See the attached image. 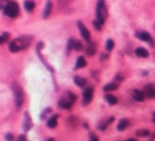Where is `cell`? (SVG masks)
Segmentation results:
<instances>
[{"mask_svg":"<svg viewBox=\"0 0 155 141\" xmlns=\"http://www.w3.org/2000/svg\"><path fill=\"white\" fill-rule=\"evenodd\" d=\"M30 41H31V37H27V36H22V37H19L17 38L16 40L12 41L10 43V51L12 53H16V52H19L21 49H24L29 47L30 44Z\"/></svg>","mask_w":155,"mask_h":141,"instance_id":"6da1fadb","label":"cell"},{"mask_svg":"<svg viewBox=\"0 0 155 141\" xmlns=\"http://www.w3.org/2000/svg\"><path fill=\"white\" fill-rule=\"evenodd\" d=\"M12 90L14 94V101L17 109H20L23 104V91L17 82L12 83Z\"/></svg>","mask_w":155,"mask_h":141,"instance_id":"7a4b0ae2","label":"cell"},{"mask_svg":"<svg viewBox=\"0 0 155 141\" xmlns=\"http://www.w3.org/2000/svg\"><path fill=\"white\" fill-rule=\"evenodd\" d=\"M107 17H108V9L106 7L105 0H98L96 5V20L103 24Z\"/></svg>","mask_w":155,"mask_h":141,"instance_id":"3957f363","label":"cell"},{"mask_svg":"<svg viewBox=\"0 0 155 141\" xmlns=\"http://www.w3.org/2000/svg\"><path fill=\"white\" fill-rule=\"evenodd\" d=\"M75 101H76V96L72 92H67V96L61 98L59 100L58 104L60 108L65 109V110H70L72 108V105L75 103Z\"/></svg>","mask_w":155,"mask_h":141,"instance_id":"277c9868","label":"cell"},{"mask_svg":"<svg viewBox=\"0 0 155 141\" xmlns=\"http://www.w3.org/2000/svg\"><path fill=\"white\" fill-rule=\"evenodd\" d=\"M3 10H4V13L11 18H16L19 15V5L15 1H10Z\"/></svg>","mask_w":155,"mask_h":141,"instance_id":"5b68a950","label":"cell"},{"mask_svg":"<svg viewBox=\"0 0 155 141\" xmlns=\"http://www.w3.org/2000/svg\"><path fill=\"white\" fill-rule=\"evenodd\" d=\"M77 25H78V29H79V31H80V35L82 36V38L85 39V41L90 42L91 34H90V32H89V30L85 27V24H83L81 21H78V22H77Z\"/></svg>","mask_w":155,"mask_h":141,"instance_id":"8992f818","label":"cell"},{"mask_svg":"<svg viewBox=\"0 0 155 141\" xmlns=\"http://www.w3.org/2000/svg\"><path fill=\"white\" fill-rule=\"evenodd\" d=\"M93 94H94V90H93V87L89 86L87 87L85 91H83V105H87L92 101L93 99Z\"/></svg>","mask_w":155,"mask_h":141,"instance_id":"52a82bcc","label":"cell"},{"mask_svg":"<svg viewBox=\"0 0 155 141\" xmlns=\"http://www.w3.org/2000/svg\"><path fill=\"white\" fill-rule=\"evenodd\" d=\"M144 93L148 98H155V87L153 84H147L144 89Z\"/></svg>","mask_w":155,"mask_h":141,"instance_id":"ba28073f","label":"cell"},{"mask_svg":"<svg viewBox=\"0 0 155 141\" xmlns=\"http://www.w3.org/2000/svg\"><path fill=\"white\" fill-rule=\"evenodd\" d=\"M136 37H137V38H139L140 40L146 41V42L151 43V45H152V43H153L152 37H151L150 34L147 33V32H140V33H137V34H136Z\"/></svg>","mask_w":155,"mask_h":141,"instance_id":"9c48e42d","label":"cell"},{"mask_svg":"<svg viewBox=\"0 0 155 141\" xmlns=\"http://www.w3.org/2000/svg\"><path fill=\"white\" fill-rule=\"evenodd\" d=\"M145 97H146V95H145V93L142 92V91H138V90L132 91V98L134 99L135 101L142 102V101L145 100Z\"/></svg>","mask_w":155,"mask_h":141,"instance_id":"30bf717a","label":"cell"},{"mask_svg":"<svg viewBox=\"0 0 155 141\" xmlns=\"http://www.w3.org/2000/svg\"><path fill=\"white\" fill-rule=\"evenodd\" d=\"M114 119H115V118H114L113 116H112V117H109V118L107 119L106 121H102V122L99 123V124H98V128H99L100 131H105L107 128H108L109 125H110L111 123H112L113 121H114Z\"/></svg>","mask_w":155,"mask_h":141,"instance_id":"8fae6325","label":"cell"},{"mask_svg":"<svg viewBox=\"0 0 155 141\" xmlns=\"http://www.w3.org/2000/svg\"><path fill=\"white\" fill-rule=\"evenodd\" d=\"M85 53L88 56H93V55L96 53V45H95L94 42H89L88 45H87V49H85Z\"/></svg>","mask_w":155,"mask_h":141,"instance_id":"7c38bea8","label":"cell"},{"mask_svg":"<svg viewBox=\"0 0 155 141\" xmlns=\"http://www.w3.org/2000/svg\"><path fill=\"white\" fill-rule=\"evenodd\" d=\"M52 9H53V3H52L51 0L47 1V4H45V7H44V11H43V18H47L50 15H51V12H52Z\"/></svg>","mask_w":155,"mask_h":141,"instance_id":"4fadbf2b","label":"cell"},{"mask_svg":"<svg viewBox=\"0 0 155 141\" xmlns=\"http://www.w3.org/2000/svg\"><path fill=\"white\" fill-rule=\"evenodd\" d=\"M129 126H130V121L128 119H120V121L118 122V125H117V130L125 131Z\"/></svg>","mask_w":155,"mask_h":141,"instance_id":"5bb4252c","label":"cell"},{"mask_svg":"<svg viewBox=\"0 0 155 141\" xmlns=\"http://www.w3.org/2000/svg\"><path fill=\"white\" fill-rule=\"evenodd\" d=\"M135 54L138 57H140V58H147L149 56V52L146 49H144V47H137L135 49Z\"/></svg>","mask_w":155,"mask_h":141,"instance_id":"9a60e30c","label":"cell"},{"mask_svg":"<svg viewBox=\"0 0 155 141\" xmlns=\"http://www.w3.org/2000/svg\"><path fill=\"white\" fill-rule=\"evenodd\" d=\"M57 115H54V116H52L51 118L47 120V128H56V125H57Z\"/></svg>","mask_w":155,"mask_h":141,"instance_id":"2e32d148","label":"cell"},{"mask_svg":"<svg viewBox=\"0 0 155 141\" xmlns=\"http://www.w3.org/2000/svg\"><path fill=\"white\" fill-rule=\"evenodd\" d=\"M74 82H75V84H76L77 86L83 87V86H85V84H87V79L82 78V77L76 76V77H74Z\"/></svg>","mask_w":155,"mask_h":141,"instance_id":"e0dca14e","label":"cell"},{"mask_svg":"<svg viewBox=\"0 0 155 141\" xmlns=\"http://www.w3.org/2000/svg\"><path fill=\"white\" fill-rule=\"evenodd\" d=\"M24 9L25 11L29 12V13L33 12L34 9H35V2H34L33 0H27L24 2Z\"/></svg>","mask_w":155,"mask_h":141,"instance_id":"ac0fdd59","label":"cell"},{"mask_svg":"<svg viewBox=\"0 0 155 141\" xmlns=\"http://www.w3.org/2000/svg\"><path fill=\"white\" fill-rule=\"evenodd\" d=\"M85 65H87V61H85V59L83 58L82 56L78 57L76 60V64H75V69H82V67H85Z\"/></svg>","mask_w":155,"mask_h":141,"instance_id":"d6986e66","label":"cell"},{"mask_svg":"<svg viewBox=\"0 0 155 141\" xmlns=\"http://www.w3.org/2000/svg\"><path fill=\"white\" fill-rule=\"evenodd\" d=\"M23 128H24L25 131H29L30 128H32V121H31V119H30V116L27 113H25L24 121H23Z\"/></svg>","mask_w":155,"mask_h":141,"instance_id":"ffe728a7","label":"cell"},{"mask_svg":"<svg viewBox=\"0 0 155 141\" xmlns=\"http://www.w3.org/2000/svg\"><path fill=\"white\" fill-rule=\"evenodd\" d=\"M117 87H118V84L117 83H108L103 86V91L105 92H112V91H115L117 90Z\"/></svg>","mask_w":155,"mask_h":141,"instance_id":"44dd1931","label":"cell"},{"mask_svg":"<svg viewBox=\"0 0 155 141\" xmlns=\"http://www.w3.org/2000/svg\"><path fill=\"white\" fill-rule=\"evenodd\" d=\"M105 99H106L107 102H108L109 104H111V105H114V104H116V103L118 102V100H117L116 97H115L114 95H111V94L106 95Z\"/></svg>","mask_w":155,"mask_h":141,"instance_id":"7402d4cb","label":"cell"},{"mask_svg":"<svg viewBox=\"0 0 155 141\" xmlns=\"http://www.w3.org/2000/svg\"><path fill=\"white\" fill-rule=\"evenodd\" d=\"M136 135L138 137H149L150 136V132L148 130H138L136 131Z\"/></svg>","mask_w":155,"mask_h":141,"instance_id":"603a6c76","label":"cell"},{"mask_svg":"<svg viewBox=\"0 0 155 141\" xmlns=\"http://www.w3.org/2000/svg\"><path fill=\"white\" fill-rule=\"evenodd\" d=\"M10 39V33H7V32H4V33L0 36V44H3L4 42H7V40Z\"/></svg>","mask_w":155,"mask_h":141,"instance_id":"cb8c5ba5","label":"cell"},{"mask_svg":"<svg viewBox=\"0 0 155 141\" xmlns=\"http://www.w3.org/2000/svg\"><path fill=\"white\" fill-rule=\"evenodd\" d=\"M106 49H107V51L108 52H111L113 49H114V41H113L112 39H109V40L107 41Z\"/></svg>","mask_w":155,"mask_h":141,"instance_id":"d4e9b609","label":"cell"},{"mask_svg":"<svg viewBox=\"0 0 155 141\" xmlns=\"http://www.w3.org/2000/svg\"><path fill=\"white\" fill-rule=\"evenodd\" d=\"M74 42H75V39L71 38L70 40L67 41V52H70L71 49H74Z\"/></svg>","mask_w":155,"mask_h":141,"instance_id":"484cf974","label":"cell"},{"mask_svg":"<svg viewBox=\"0 0 155 141\" xmlns=\"http://www.w3.org/2000/svg\"><path fill=\"white\" fill-rule=\"evenodd\" d=\"M81 49H82V43H81L79 40H75V42H74V49H76V51H80Z\"/></svg>","mask_w":155,"mask_h":141,"instance_id":"4316f807","label":"cell"},{"mask_svg":"<svg viewBox=\"0 0 155 141\" xmlns=\"http://www.w3.org/2000/svg\"><path fill=\"white\" fill-rule=\"evenodd\" d=\"M93 25H94V27L97 30V31H100L101 27H102V25H103V24H102V23L99 22L98 20H95V21H93Z\"/></svg>","mask_w":155,"mask_h":141,"instance_id":"83f0119b","label":"cell"},{"mask_svg":"<svg viewBox=\"0 0 155 141\" xmlns=\"http://www.w3.org/2000/svg\"><path fill=\"white\" fill-rule=\"evenodd\" d=\"M71 1H72V0H58L59 5H60L61 7H67V5L69 4Z\"/></svg>","mask_w":155,"mask_h":141,"instance_id":"f1b7e54d","label":"cell"},{"mask_svg":"<svg viewBox=\"0 0 155 141\" xmlns=\"http://www.w3.org/2000/svg\"><path fill=\"white\" fill-rule=\"evenodd\" d=\"M90 141H99V139L95 134H90Z\"/></svg>","mask_w":155,"mask_h":141,"instance_id":"f546056e","label":"cell"},{"mask_svg":"<svg viewBox=\"0 0 155 141\" xmlns=\"http://www.w3.org/2000/svg\"><path fill=\"white\" fill-rule=\"evenodd\" d=\"M5 139H7V141H14V136L11 133H9V134L5 135Z\"/></svg>","mask_w":155,"mask_h":141,"instance_id":"4dcf8cb0","label":"cell"},{"mask_svg":"<svg viewBox=\"0 0 155 141\" xmlns=\"http://www.w3.org/2000/svg\"><path fill=\"white\" fill-rule=\"evenodd\" d=\"M17 141H27V137H25L24 135H21V136L18 137Z\"/></svg>","mask_w":155,"mask_h":141,"instance_id":"1f68e13d","label":"cell"},{"mask_svg":"<svg viewBox=\"0 0 155 141\" xmlns=\"http://www.w3.org/2000/svg\"><path fill=\"white\" fill-rule=\"evenodd\" d=\"M125 141H136L135 139H128V140H125Z\"/></svg>","mask_w":155,"mask_h":141,"instance_id":"d6a6232c","label":"cell"},{"mask_svg":"<svg viewBox=\"0 0 155 141\" xmlns=\"http://www.w3.org/2000/svg\"><path fill=\"white\" fill-rule=\"evenodd\" d=\"M153 122H155V113L153 114Z\"/></svg>","mask_w":155,"mask_h":141,"instance_id":"836d02e7","label":"cell"},{"mask_svg":"<svg viewBox=\"0 0 155 141\" xmlns=\"http://www.w3.org/2000/svg\"><path fill=\"white\" fill-rule=\"evenodd\" d=\"M47 141H55V140H54V139H53V138H50V139H47Z\"/></svg>","mask_w":155,"mask_h":141,"instance_id":"e575fe53","label":"cell"}]
</instances>
